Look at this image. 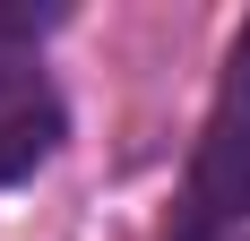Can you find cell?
Wrapping results in <instances>:
<instances>
[{"label":"cell","instance_id":"obj_1","mask_svg":"<svg viewBox=\"0 0 250 241\" xmlns=\"http://www.w3.org/2000/svg\"><path fill=\"white\" fill-rule=\"evenodd\" d=\"M242 224H250V18L225 43V78L173 207V241H242Z\"/></svg>","mask_w":250,"mask_h":241}]
</instances>
